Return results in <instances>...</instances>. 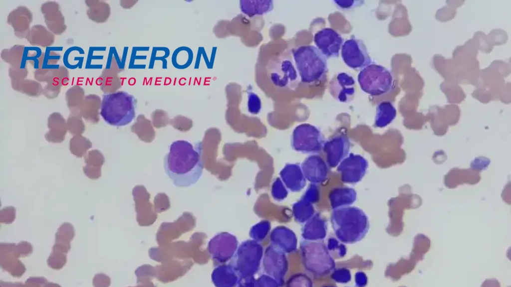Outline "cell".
Segmentation results:
<instances>
[{
    "instance_id": "6da1fadb",
    "label": "cell",
    "mask_w": 511,
    "mask_h": 287,
    "mask_svg": "<svg viewBox=\"0 0 511 287\" xmlns=\"http://www.w3.org/2000/svg\"><path fill=\"white\" fill-rule=\"evenodd\" d=\"M201 144L180 140L172 142L164 159L166 173L178 187L194 185L203 171Z\"/></svg>"
},
{
    "instance_id": "7a4b0ae2",
    "label": "cell",
    "mask_w": 511,
    "mask_h": 287,
    "mask_svg": "<svg viewBox=\"0 0 511 287\" xmlns=\"http://www.w3.org/2000/svg\"><path fill=\"white\" fill-rule=\"evenodd\" d=\"M331 221L337 238L345 244L359 241L369 229L367 216L356 207L346 206L334 208Z\"/></svg>"
},
{
    "instance_id": "3957f363",
    "label": "cell",
    "mask_w": 511,
    "mask_h": 287,
    "mask_svg": "<svg viewBox=\"0 0 511 287\" xmlns=\"http://www.w3.org/2000/svg\"><path fill=\"white\" fill-rule=\"evenodd\" d=\"M136 100L126 92L120 91L103 96L100 115L109 125L122 127L131 123L135 117Z\"/></svg>"
},
{
    "instance_id": "277c9868",
    "label": "cell",
    "mask_w": 511,
    "mask_h": 287,
    "mask_svg": "<svg viewBox=\"0 0 511 287\" xmlns=\"http://www.w3.org/2000/svg\"><path fill=\"white\" fill-rule=\"evenodd\" d=\"M295 66L301 81L311 84L322 80L328 71L327 58L313 45H302L292 50Z\"/></svg>"
},
{
    "instance_id": "5b68a950",
    "label": "cell",
    "mask_w": 511,
    "mask_h": 287,
    "mask_svg": "<svg viewBox=\"0 0 511 287\" xmlns=\"http://www.w3.org/2000/svg\"><path fill=\"white\" fill-rule=\"evenodd\" d=\"M358 81L364 92L374 96L388 93L394 84L392 73L386 68L373 63L361 69L358 75Z\"/></svg>"
},
{
    "instance_id": "8992f818",
    "label": "cell",
    "mask_w": 511,
    "mask_h": 287,
    "mask_svg": "<svg viewBox=\"0 0 511 287\" xmlns=\"http://www.w3.org/2000/svg\"><path fill=\"white\" fill-rule=\"evenodd\" d=\"M293 137L294 148L303 152H318L322 149L324 143L320 131L310 124H304L297 127Z\"/></svg>"
},
{
    "instance_id": "52a82bcc",
    "label": "cell",
    "mask_w": 511,
    "mask_h": 287,
    "mask_svg": "<svg viewBox=\"0 0 511 287\" xmlns=\"http://www.w3.org/2000/svg\"><path fill=\"white\" fill-rule=\"evenodd\" d=\"M344 63L354 69H362L372 63L367 49L360 39L352 37L343 42L341 50Z\"/></svg>"
},
{
    "instance_id": "ba28073f",
    "label": "cell",
    "mask_w": 511,
    "mask_h": 287,
    "mask_svg": "<svg viewBox=\"0 0 511 287\" xmlns=\"http://www.w3.org/2000/svg\"><path fill=\"white\" fill-rule=\"evenodd\" d=\"M368 167V162L359 154L350 153L338 164L343 182L353 184L360 181L364 176Z\"/></svg>"
},
{
    "instance_id": "9c48e42d",
    "label": "cell",
    "mask_w": 511,
    "mask_h": 287,
    "mask_svg": "<svg viewBox=\"0 0 511 287\" xmlns=\"http://www.w3.org/2000/svg\"><path fill=\"white\" fill-rule=\"evenodd\" d=\"M314 41L316 47L327 58H335L339 55L343 39L334 29L327 27L315 34Z\"/></svg>"
},
{
    "instance_id": "30bf717a",
    "label": "cell",
    "mask_w": 511,
    "mask_h": 287,
    "mask_svg": "<svg viewBox=\"0 0 511 287\" xmlns=\"http://www.w3.org/2000/svg\"><path fill=\"white\" fill-rule=\"evenodd\" d=\"M272 83L279 87H288L298 80V74L293 62L287 59L277 61L270 72Z\"/></svg>"
},
{
    "instance_id": "8fae6325",
    "label": "cell",
    "mask_w": 511,
    "mask_h": 287,
    "mask_svg": "<svg viewBox=\"0 0 511 287\" xmlns=\"http://www.w3.org/2000/svg\"><path fill=\"white\" fill-rule=\"evenodd\" d=\"M326 155L328 165L334 167L349 153L350 142L344 136H337L324 142L322 148Z\"/></svg>"
},
{
    "instance_id": "7c38bea8",
    "label": "cell",
    "mask_w": 511,
    "mask_h": 287,
    "mask_svg": "<svg viewBox=\"0 0 511 287\" xmlns=\"http://www.w3.org/2000/svg\"><path fill=\"white\" fill-rule=\"evenodd\" d=\"M355 81L349 74L340 72L329 83V90L332 96L341 102L349 101L355 93Z\"/></svg>"
},
{
    "instance_id": "4fadbf2b",
    "label": "cell",
    "mask_w": 511,
    "mask_h": 287,
    "mask_svg": "<svg viewBox=\"0 0 511 287\" xmlns=\"http://www.w3.org/2000/svg\"><path fill=\"white\" fill-rule=\"evenodd\" d=\"M302 168L308 180L313 183L323 182L328 176L327 165L318 155L307 158L302 163Z\"/></svg>"
},
{
    "instance_id": "5bb4252c",
    "label": "cell",
    "mask_w": 511,
    "mask_h": 287,
    "mask_svg": "<svg viewBox=\"0 0 511 287\" xmlns=\"http://www.w3.org/2000/svg\"><path fill=\"white\" fill-rule=\"evenodd\" d=\"M272 0H245L240 1L241 11L249 17L265 14L273 9Z\"/></svg>"
},
{
    "instance_id": "9a60e30c",
    "label": "cell",
    "mask_w": 511,
    "mask_h": 287,
    "mask_svg": "<svg viewBox=\"0 0 511 287\" xmlns=\"http://www.w3.org/2000/svg\"><path fill=\"white\" fill-rule=\"evenodd\" d=\"M356 198L355 190L349 187L336 188L329 194L331 204L334 208L352 204Z\"/></svg>"
},
{
    "instance_id": "2e32d148",
    "label": "cell",
    "mask_w": 511,
    "mask_h": 287,
    "mask_svg": "<svg viewBox=\"0 0 511 287\" xmlns=\"http://www.w3.org/2000/svg\"><path fill=\"white\" fill-rule=\"evenodd\" d=\"M396 115V110L391 102L384 101L380 103L377 107L375 126L378 128L387 126L394 119Z\"/></svg>"
},
{
    "instance_id": "e0dca14e",
    "label": "cell",
    "mask_w": 511,
    "mask_h": 287,
    "mask_svg": "<svg viewBox=\"0 0 511 287\" xmlns=\"http://www.w3.org/2000/svg\"><path fill=\"white\" fill-rule=\"evenodd\" d=\"M248 108L249 111L253 114H256L258 113L261 108L260 99L253 92L249 93Z\"/></svg>"
},
{
    "instance_id": "ac0fdd59",
    "label": "cell",
    "mask_w": 511,
    "mask_h": 287,
    "mask_svg": "<svg viewBox=\"0 0 511 287\" xmlns=\"http://www.w3.org/2000/svg\"><path fill=\"white\" fill-rule=\"evenodd\" d=\"M333 279L337 282L346 283L350 279V275L349 271L345 269H340L336 271L332 274Z\"/></svg>"
},
{
    "instance_id": "d6986e66",
    "label": "cell",
    "mask_w": 511,
    "mask_h": 287,
    "mask_svg": "<svg viewBox=\"0 0 511 287\" xmlns=\"http://www.w3.org/2000/svg\"><path fill=\"white\" fill-rule=\"evenodd\" d=\"M333 2L335 5L342 9H349L361 5L363 1L344 0H334Z\"/></svg>"
}]
</instances>
